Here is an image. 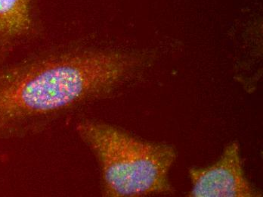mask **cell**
I'll list each match as a JSON object with an SVG mask.
<instances>
[{"label": "cell", "instance_id": "6da1fadb", "mask_svg": "<svg viewBox=\"0 0 263 197\" xmlns=\"http://www.w3.org/2000/svg\"><path fill=\"white\" fill-rule=\"evenodd\" d=\"M143 54L77 49L0 67V140L39 134L137 78Z\"/></svg>", "mask_w": 263, "mask_h": 197}, {"label": "cell", "instance_id": "7a4b0ae2", "mask_svg": "<svg viewBox=\"0 0 263 197\" xmlns=\"http://www.w3.org/2000/svg\"><path fill=\"white\" fill-rule=\"evenodd\" d=\"M75 130L97 162L103 196L141 197L174 193L170 171L177 152L173 146L144 140L96 120H81Z\"/></svg>", "mask_w": 263, "mask_h": 197}, {"label": "cell", "instance_id": "3957f363", "mask_svg": "<svg viewBox=\"0 0 263 197\" xmlns=\"http://www.w3.org/2000/svg\"><path fill=\"white\" fill-rule=\"evenodd\" d=\"M192 197H259L262 193L248 180L243 169L240 144L233 141L224 147L217 161L189 171Z\"/></svg>", "mask_w": 263, "mask_h": 197}, {"label": "cell", "instance_id": "277c9868", "mask_svg": "<svg viewBox=\"0 0 263 197\" xmlns=\"http://www.w3.org/2000/svg\"><path fill=\"white\" fill-rule=\"evenodd\" d=\"M32 0H0V57L34 28Z\"/></svg>", "mask_w": 263, "mask_h": 197}]
</instances>
